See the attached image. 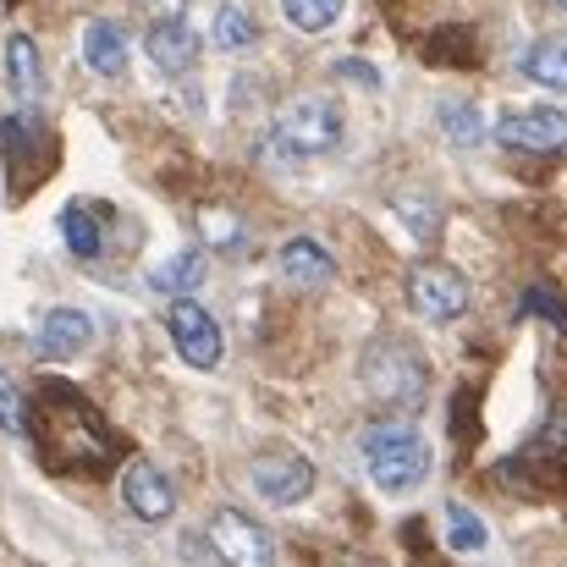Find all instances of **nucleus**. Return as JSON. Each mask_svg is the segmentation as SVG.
Returning a JSON list of instances; mask_svg holds the SVG:
<instances>
[{
    "mask_svg": "<svg viewBox=\"0 0 567 567\" xmlns=\"http://www.w3.org/2000/svg\"><path fill=\"white\" fill-rule=\"evenodd\" d=\"M359 385H364V396L385 408V413H419L424 402H430V359L408 342V337H396V331H385L375 337L370 348H364V359H359Z\"/></svg>",
    "mask_w": 567,
    "mask_h": 567,
    "instance_id": "nucleus-1",
    "label": "nucleus"
},
{
    "mask_svg": "<svg viewBox=\"0 0 567 567\" xmlns=\"http://www.w3.org/2000/svg\"><path fill=\"white\" fill-rule=\"evenodd\" d=\"M342 111L326 100V94H298L276 111V127H270V150L281 161H309V155H331L342 144Z\"/></svg>",
    "mask_w": 567,
    "mask_h": 567,
    "instance_id": "nucleus-2",
    "label": "nucleus"
},
{
    "mask_svg": "<svg viewBox=\"0 0 567 567\" xmlns=\"http://www.w3.org/2000/svg\"><path fill=\"white\" fill-rule=\"evenodd\" d=\"M364 463H370V480L385 496H408L430 474V446L408 424H380V430L364 435Z\"/></svg>",
    "mask_w": 567,
    "mask_h": 567,
    "instance_id": "nucleus-3",
    "label": "nucleus"
},
{
    "mask_svg": "<svg viewBox=\"0 0 567 567\" xmlns=\"http://www.w3.org/2000/svg\"><path fill=\"white\" fill-rule=\"evenodd\" d=\"M408 303L430 320V326H446V320H463L468 315V281L463 270L441 265V259H419L408 270Z\"/></svg>",
    "mask_w": 567,
    "mask_h": 567,
    "instance_id": "nucleus-4",
    "label": "nucleus"
},
{
    "mask_svg": "<svg viewBox=\"0 0 567 567\" xmlns=\"http://www.w3.org/2000/svg\"><path fill=\"white\" fill-rule=\"evenodd\" d=\"M209 551L226 567H276V540L259 518L237 513V507H220L209 513Z\"/></svg>",
    "mask_w": 567,
    "mask_h": 567,
    "instance_id": "nucleus-5",
    "label": "nucleus"
},
{
    "mask_svg": "<svg viewBox=\"0 0 567 567\" xmlns=\"http://www.w3.org/2000/svg\"><path fill=\"white\" fill-rule=\"evenodd\" d=\"M248 480L254 491L270 502V507H298L309 491H315V463L303 452H287V446H270L248 463Z\"/></svg>",
    "mask_w": 567,
    "mask_h": 567,
    "instance_id": "nucleus-6",
    "label": "nucleus"
},
{
    "mask_svg": "<svg viewBox=\"0 0 567 567\" xmlns=\"http://www.w3.org/2000/svg\"><path fill=\"white\" fill-rule=\"evenodd\" d=\"M166 326H172V342H177L183 364H193V370H215V364H220V353H226L220 326L209 320V309H204V303H193L188 292H183V298H172Z\"/></svg>",
    "mask_w": 567,
    "mask_h": 567,
    "instance_id": "nucleus-7",
    "label": "nucleus"
},
{
    "mask_svg": "<svg viewBox=\"0 0 567 567\" xmlns=\"http://www.w3.org/2000/svg\"><path fill=\"white\" fill-rule=\"evenodd\" d=\"M496 138L507 150H524V155H557V150H567V111H551V105L513 111V116H502Z\"/></svg>",
    "mask_w": 567,
    "mask_h": 567,
    "instance_id": "nucleus-8",
    "label": "nucleus"
},
{
    "mask_svg": "<svg viewBox=\"0 0 567 567\" xmlns=\"http://www.w3.org/2000/svg\"><path fill=\"white\" fill-rule=\"evenodd\" d=\"M122 502H127V513L144 518V524H166V518L177 513V491H172V480H166L150 457H133V463L122 468Z\"/></svg>",
    "mask_w": 567,
    "mask_h": 567,
    "instance_id": "nucleus-9",
    "label": "nucleus"
},
{
    "mask_svg": "<svg viewBox=\"0 0 567 567\" xmlns=\"http://www.w3.org/2000/svg\"><path fill=\"white\" fill-rule=\"evenodd\" d=\"M89 342H94V320H89L83 309H50V315L39 320V337H33L39 359H55V364L78 359Z\"/></svg>",
    "mask_w": 567,
    "mask_h": 567,
    "instance_id": "nucleus-10",
    "label": "nucleus"
},
{
    "mask_svg": "<svg viewBox=\"0 0 567 567\" xmlns=\"http://www.w3.org/2000/svg\"><path fill=\"white\" fill-rule=\"evenodd\" d=\"M144 50H150V61L166 78H177V72H188L193 61H198V33H193L183 17H155V28L144 33Z\"/></svg>",
    "mask_w": 567,
    "mask_h": 567,
    "instance_id": "nucleus-11",
    "label": "nucleus"
},
{
    "mask_svg": "<svg viewBox=\"0 0 567 567\" xmlns=\"http://www.w3.org/2000/svg\"><path fill=\"white\" fill-rule=\"evenodd\" d=\"M276 265H281V276L292 281V287H326L331 276H337V259L315 243V237H292V243H281V254H276Z\"/></svg>",
    "mask_w": 567,
    "mask_h": 567,
    "instance_id": "nucleus-12",
    "label": "nucleus"
},
{
    "mask_svg": "<svg viewBox=\"0 0 567 567\" xmlns=\"http://www.w3.org/2000/svg\"><path fill=\"white\" fill-rule=\"evenodd\" d=\"M83 61H89L100 78H122V72H127V33H122V22L94 17V22L83 28Z\"/></svg>",
    "mask_w": 567,
    "mask_h": 567,
    "instance_id": "nucleus-13",
    "label": "nucleus"
},
{
    "mask_svg": "<svg viewBox=\"0 0 567 567\" xmlns=\"http://www.w3.org/2000/svg\"><path fill=\"white\" fill-rule=\"evenodd\" d=\"M61 237H66V248L78 254V259H100L105 254V209L100 204H66L61 209Z\"/></svg>",
    "mask_w": 567,
    "mask_h": 567,
    "instance_id": "nucleus-14",
    "label": "nucleus"
},
{
    "mask_svg": "<svg viewBox=\"0 0 567 567\" xmlns=\"http://www.w3.org/2000/svg\"><path fill=\"white\" fill-rule=\"evenodd\" d=\"M6 83L17 100H39L44 94V66H39V50L28 33H11L6 39Z\"/></svg>",
    "mask_w": 567,
    "mask_h": 567,
    "instance_id": "nucleus-15",
    "label": "nucleus"
},
{
    "mask_svg": "<svg viewBox=\"0 0 567 567\" xmlns=\"http://www.w3.org/2000/svg\"><path fill=\"white\" fill-rule=\"evenodd\" d=\"M391 209H396V220L419 237V243H430L435 231H441V198L424 188H396L391 193Z\"/></svg>",
    "mask_w": 567,
    "mask_h": 567,
    "instance_id": "nucleus-16",
    "label": "nucleus"
},
{
    "mask_svg": "<svg viewBox=\"0 0 567 567\" xmlns=\"http://www.w3.org/2000/svg\"><path fill=\"white\" fill-rule=\"evenodd\" d=\"M518 72H524L529 83H540V89H567V39L529 44L524 61H518Z\"/></svg>",
    "mask_w": 567,
    "mask_h": 567,
    "instance_id": "nucleus-17",
    "label": "nucleus"
},
{
    "mask_svg": "<svg viewBox=\"0 0 567 567\" xmlns=\"http://www.w3.org/2000/svg\"><path fill=\"white\" fill-rule=\"evenodd\" d=\"M198 281H204V254H198V248H183V254H172V259H161V265L150 270V287L166 292V298H183Z\"/></svg>",
    "mask_w": 567,
    "mask_h": 567,
    "instance_id": "nucleus-18",
    "label": "nucleus"
},
{
    "mask_svg": "<svg viewBox=\"0 0 567 567\" xmlns=\"http://www.w3.org/2000/svg\"><path fill=\"white\" fill-rule=\"evenodd\" d=\"M441 133L457 144V150H474V144H485V116H480V105L474 100H441Z\"/></svg>",
    "mask_w": 567,
    "mask_h": 567,
    "instance_id": "nucleus-19",
    "label": "nucleus"
},
{
    "mask_svg": "<svg viewBox=\"0 0 567 567\" xmlns=\"http://www.w3.org/2000/svg\"><path fill=\"white\" fill-rule=\"evenodd\" d=\"M485 540H491V529L480 524V513H468L463 502H446V546L457 557H468V551H485Z\"/></svg>",
    "mask_w": 567,
    "mask_h": 567,
    "instance_id": "nucleus-20",
    "label": "nucleus"
},
{
    "mask_svg": "<svg viewBox=\"0 0 567 567\" xmlns=\"http://www.w3.org/2000/svg\"><path fill=\"white\" fill-rule=\"evenodd\" d=\"M198 237L209 243V248H237L243 243V220H237V209H226V204H204L198 209Z\"/></svg>",
    "mask_w": 567,
    "mask_h": 567,
    "instance_id": "nucleus-21",
    "label": "nucleus"
},
{
    "mask_svg": "<svg viewBox=\"0 0 567 567\" xmlns=\"http://www.w3.org/2000/svg\"><path fill=\"white\" fill-rule=\"evenodd\" d=\"M348 0H281V17L298 28V33H326L337 17H342Z\"/></svg>",
    "mask_w": 567,
    "mask_h": 567,
    "instance_id": "nucleus-22",
    "label": "nucleus"
},
{
    "mask_svg": "<svg viewBox=\"0 0 567 567\" xmlns=\"http://www.w3.org/2000/svg\"><path fill=\"white\" fill-rule=\"evenodd\" d=\"M254 39H259V22H254L243 6H220V11H215V44H220V50H248Z\"/></svg>",
    "mask_w": 567,
    "mask_h": 567,
    "instance_id": "nucleus-23",
    "label": "nucleus"
},
{
    "mask_svg": "<svg viewBox=\"0 0 567 567\" xmlns=\"http://www.w3.org/2000/svg\"><path fill=\"white\" fill-rule=\"evenodd\" d=\"M535 315H540V320H551L557 331H567V303L551 292V287H529V292L518 298V320H535Z\"/></svg>",
    "mask_w": 567,
    "mask_h": 567,
    "instance_id": "nucleus-24",
    "label": "nucleus"
},
{
    "mask_svg": "<svg viewBox=\"0 0 567 567\" xmlns=\"http://www.w3.org/2000/svg\"><path fill=\"white\" fill-rule=\"evenodd\" d=\"M0 430L6 435H22V396H17V385H11L6 370H0Z\"/></svg>",
    "mask_w": 567,
    "mask_h": 567,
    "instance_id": "nucleus-25",
    "label": "nucleus"
},
{
    "mask_svg": "<svg viewBox=\"0 0 567 567\" xmlns=\"http://www.w3.org/2000/svg\"><path fill=\"white\" fill-rule=\"evenodd\" d=\"M337 78H353L359 89H380V72L370 61H337Z\"/></svg>",
    "mask_w": 567,
    "mask_h": 567,
    "instance_id": "nucleus-26",
    "label": "nucleus"
},
{
    "mask_svg": "<svg viewBox=\"0 0 567 567\" xmlns=\"http://www.w3.org/2000/svg\"><path fill=\"white\" fill-rule=\"evenodd\" d=\"M144 6H150L155 17H183V11H188L193 0H144Z\"/></svg>",
    "mask_w": 567,
    "mask_h": 567,
    "instance_id": "nucleus-27",
    "label": "nucleus"
},
{
    "mask_svg": "<svg viewBox=\"0 0 567 567\" xmlns=\"http://www.w3.org/2000/svg\"><path fill=\"white\" fill-rule=\"evenodd\" d=\"M557 6H563V11H567V0H557Z\"/></svg>",
    "mask_w": 567,
    "mask_h": 567,
    "instance_id": "nucleus-28",
    "label": "nucleus"
}]
</instances>
